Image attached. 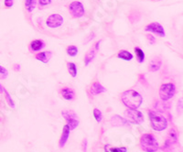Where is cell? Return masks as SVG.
I'll return each instance as SVG.
<instances>
[{"label": "cell", "instance_id": "obj_17", "mask_svg": "<svg viewBox=\"0 0 183 152\" xmlns=\"http://www.w3.org/2000/svg\"><path fill=\"white\" fill-rule=\"evenodd\" d=\"M70 134H71V129L67 125H65L62 128L61 139H60V141H59V147L60 148H63L66 145V143L69 139Z\"/></svg>", "mask_w": 183, "mask_h": 152}, {"label": "cell", "instance_id": "obj_4", "mask_svg": "<svg viewBox=\"0 0 183 152\" xmlns=\"http://www.w3.org/2000/svg\"><path fill=\"white\" fill-rule=\"evenodd\" d=\"M177 89L176 85L173 82H166L160 85L159 90H158V94L159 98L161 101H169L174 97L176 94Z\"/></svg>", "mask_w": 183, "mask_h": 152}, {"label": "cell", "instance_id": "obj_39", "mask_svg": "<svg viewBox=\"0 0 183 152\" xmlns=\"http://www.w3.org/2000/svg\"><path fill=\"white\" fill-rule=\"evenodd\" d=\"M105 152H110V151H109V150H105Z\"/></svg>", "mask_w": 183, "mask_h": 152}, {"label": "cell", "instance_id": "obj_21", "mask_svg": "<svg viewBox=\"0 0 183 152\" xmlns=\"http://www.w3.org/2000/svg\"><path fill=\"white\" fill-rule=\"evenodd\" d=\"M134 51L135 53V57H136V61L138 63H143L145 62L146 59V55L145 52L143 51V50L139 47H135Z\"/></svg>", "mask_w": 183, "mask_h": 152}, {"label": "cell", "instance_id": "obj_11", "mask_svg": "<svg viewBox=\"0 0 183 152\" xmlns=\"http://www.w3.org/2000/svg\"><path fill=\"white\" fill-rule=\"evenodd\" d=\"M111 124L114 126V127H131V124L130 122L124 118L118 115H116V116H113L111 117V120H110Z\"/></svg>", "mask_w": 183, "mask_h": 152}, {"label": "cell", "instance_id": "obj_37", "mask_svg": "<svg viewBox=\"0 0 183 152\" xmlns=\"http://www.w3.org/2000/svg\"><path fill=\"white\" fill-rule=\"evenodd\" d=\"M14 70L17 71V72L19 71V70H20V65H19V64H16V65L14 66Z\"/></svg>", "mask_w": 183, "mask_h": 152}, {"label": "cell", "instance_id": "obj_10", "mask_svg": "<svg viewBox=\"0 0 183 152\" xmlns=\"http://www.w3.org/2000/svg\"><path fill=\"white\" fill-rule=\"evenodd\" d=\"M145 31L149 32V33H154L161 38L166 36V32L163 26L158 22H152L150 24H147L145 27Z\"/></svg>", "mask_w": 183, "mask_h": 152}, {"label": "cell", "instance_id": "obj_20", "mask_svg": "<svg viewBox=\"0 0 183 152\" xmlns=\"http://www.w3.org/2000/svg\"><path fill=\"white\" fill-rule=\"evenodd\" d=\"M117 58L125 62H130L134 59V55L126 50H121L117 54Z\"/></svg>", "mask_w": 183, "mask_h": 152}, {"label": "cell", "instance_id": "obj_14", "mask_svg": "<svg viewBox=\"0 0 183 152\" xmlns=\"http://www.w3.org/2000/svg\"><path fill=\"white\" fill-rule=\"evenodd\" d=\"M170 106H171V104L170 102H168V101L165 102V101H161V100L157 101L154 104V108H155L156 112H158V113H164V112L170 110Z\"/></svg>", "mask_w": 183, "mask_h": 152}, {"label": "cell", "instance_id": "obj_35", "mask_svg": "<svg viewBox=\"0 0 183 152\" xmlns=\"http://www.w3.org/2000/svg\"><path fill=\"white\" fill-rule=\"evenodd\" d=\"M139 82L143 84V85H147V82L146 80V77L144 74H139Z\"/></svg>", "mask_w": 183, "mask_h": 152}, {"label": "cell", "instance_id": "obj_7", "mask_svg": "<svg viewBox=\"0 0 183 152\" xmlns=\"http://www.w3.org/2000/svg\"><path fill=\"white\" fill-rule=\"evenodd\" d=\"M124 115H125V118L130 122V124L141 125L145 120L143 113L138 111L137 109H135V110L127 109L124 112Z\"/></svg>", "mask_w": 183, "mask_h": 152}, {"label": "cell", "instance_id": "obj_6", "mask_svg": "<svg viewBox=\"0 0 183 152\" xmlns=\"http://www.w3.org/2000/svg\"><path fill=\"white\" fill-rule=\"evenodd\" d=\"M69 12L71 13V15L74 17V18H81L84 16L85 14V9H84V6L81 1H73L71 2L69 6H68Z\"/></svg>", "mask_w": 183, "mask_h": 152}, {"label": "cell", "instance_id": "obj_12", "mask_svg": "<svg viewBox=\"0 0 183 152\" xmlns=\"http://www.w3.org/2000/svg\"><path fill=\"white\" fill-rule=\"evenodd\" d=\"M46 46V43L43 40H34L29 43V51L31 52H38L43 50Z\"/></svg>", "mask_w": 183, "mask_h": 152}, {"label": "cell", "instance_id": "obj_34", "mask_svg": "<svg viewBox=\"0 0 183 152\" xmlns=\"http://www.w3.org/2000/svg\"><path fill=\"white\" fill-rule=\"evenodd\" d=\"M87 146H88V140L86 139H84L82 140V151L87 152Z\"/></svg>", "mask_w": 183, "mask_h": 152}, {"label": "cell", "instance_id": "obj_38", "mask_svg": "<svg viewBox=\"0 0 183 152\" xmlns=\"http://www.w3.org/2000/svg\"><path fill=\"white\" fill-rule=\"evenodd\" d=\"M3 91H4V87H3V85L0 83V93H3Z\"/></svg>", "mask_w": 183, "mask_h": 152}, {"label": "cell", "instance_id": "obj_36", "mask_svg": "<svg viewBox=\"0 0 183 152\" xmlns=\"http://www.w3.org/2000/svg\"><path fill=\"white\" fill-rule=\"evenodd\" d=\"M101 43H102V40H99V41H97L95 44H94V46H93V48L98 51H99V49H100V45H101Z\"/></svg>", "mask_w": 183, "mask_h": 152}, {"label": "cell", "instance_id": "obj_23", "mask_svg": "<svg viewBox=\"0 0 183 152\" xmlns=\"http://www.w3.org/2000/svg\"><path fill=\"white\" fill-rule=\"evenodd\" d=\"M67 69H68L70 75L71 76L72 78H75L77 76L78 70H77V66L74 63H67Z\"/></svg>", "mask_w": 183, "mask_h": 152}, {"label": "cell", "instance_id": "obj_9", "mask_svg": "<svg viewBox=\"0 0 183 152\" xmlns=\"http://www.w3.org/2000/svg\"><path fill=\"white\" fill-rule=\"evenodd\" d=\"M63 17L60 14H51L46 19V26L50 28H58L63 24Z\"/></svg>", "mask_w": 183, "mask_h": 152}, {"label": "cell", "instance_id": "obj_22", "mask_svg": "<svg viewBox=\"0 0 183 152\" xmlns=\"http://www.w3.org/2000/svg\"><path fill=\"white\" fill-rule=\"evenodd\" d=\"M24 5L26 10L29 13H31L37 6V0H24Z\"/></svg>", "mask_w": 183, "mask_h": 152}, {"label": "cell", "instance_id": "obj_31", "mask_svg": "<svg viewBox=\"0 0 183 152\" xmlns=\"http://www.w3.org/2000/svg\"><path fill=\"white\" fill-rule=\"evenodd\" d=\"M146 37H147V40L149 41V43H150V44H152V45H153V44L156 42V38H155L151 33L147 34V36H146Z\"/></svg>", "mask_w": 183, "mask_h": 152}, {"label": "cell", "instance_id": "obj_1", "mask_svg": "<svg viewBox=\"0 0 183 152\" xmlns=\"http://www.w3.org/2000/svg\"><path fill=\"white\" fill-rule=\"evenodd\" d=\"M121 101L124 105L127 107V109L135 110L141 106L143 103V97L135 90H126L121 94Z\"/></svg>", "mask_w": 183, "mask_h": 152}, {"label": "cell", "instance_id": "obj_15", "mask_svg": "<svg viewBox=\"0 0 183 152\" xmlns=\"http://www.w3.org/2000/svg\"><path fill=\"white\" fill-rule=\"evenodd\" d=\"M61 93V95L62 96V98L66 101H71L74 99L75 97V93H74V90L71 89V87H62L60 91Z\"/></svg>", "mask_w": 183, "mask_h": 152}, {"label": "cell", "instance_id": "obj_2", "mask_svg": "<svg viewBox=\"0 0 183 152\" xmlns=\"http://www.w3.org/2000/svg\"><path fill=\"white\" fill-rule=\"evenodd\" d=\"M147 115H148V119L150 121L151 128L153 130L161 132V131H164L169 126L168 119L165 116H161L159 113L154 110H148Z\"/></svg>", "mask_w": 183, "mask_h": 152}, {"label": "cell", "instance_id": "obj_25", "mask_svg": "<svg viewBox=\"0 0 183 152\" xmlns=\"http://www.w3.org/2000/svg\"><path fill=\"white\" fill-rule=\"evenodd\" d=\"M3 93H5V96H6V102H7V104H8V105L11 107V108H15L16 107V104H15V102H14V100L12 99V97H11V95L9 94V93L6 90V88H4V91H3Z\"/></svg>", "mask_w": 183, "mask_h": 152}, {"label": "cell", "instance_id": "obj_16", "mask_svg": "<svg viewBox=\"0 0 183 152\" xmlns=\"http://www.w3.org/2000/svg\"><path fill=\"white\" fill-rule=\"evenodd\" d=\"M161 66H162V60L160 59V57H155L150 61L148 70L152 73H156L160 70Z\"/></svg>", "mask_w": 183, "mask_h": 152}, {"label": "cell", "instance_id": "obj_5", "mask_svg": "<svg viewBox=\"0 0 183 152\" xmlns=\"http://www.w3.org/2000/svg\"><path fill=\"white\" fill-rule=\"evenodd\" d=\"M177 142H178V131L176 130V128L172 127L170 129L167 139L165 140V143L160 149L165 152H171L172 146L176 144Z\"/></svg>", "mask_w": 183, "mask_h": 152}, {"label": "cell", "instance_id": "obj_27", "mask_svg": "<svg viewBox=\"0 0 183 152\" xmlns=\"http://www.w3.org/2000/svg\"><path fill=\"white\" fill-rule=\"evenodd\" d=\"M140 17H141V16H140V14L137 11H135L134 13H131L128 16V18L131 21V23H136V22H138L139 19H140Z\"/></svg>", "mask_w": 183, "mask_h": 152}, {"label": "cell", "instance_id": "obj_28", "mask_svg": "<svg viewBox=\"0 0 183 152\" xmlns=\"http://www.w3.org/2000/svg\"><path fill=\"white\" fill-rule=\"evenodd\" d=\"M51 2H52V0H37V4L39 5L40 9V8H43V7L46 6L51 5Z\"/></svg>", "mask_w": 183, "mask_h": 152}, {"label": "cell", "instance_id": "obj_24", "mask_svg": "<svg viewBox=\"0 0 183 152\" xmlns=\"http://www.w3.org/2000/svg\"><path fill=\"white\" fill-rule=\"evenodd\" d=\"M78 52H79V50L77 48V46H75V45H70L66 49V53L70 57H75V56H77Z\"/></svg>", "mask_w": 183, "mask_h": 152}, {"label": "cell", "instance_id": "obj_33", "mask_svg": "<svg viewBox=\"0 0 183 152\" xmlns=\"http://www.w3.org/2000/svg\"><path fill=\"white\" fill-rule=\"evenodd\" d=\"M177 112L178 114H181L182 113V99L179 100L178 104H177Z\"/></svg>", "mask_w": 183, "mask_h": 152}, {"label": "cell", "instance_id": "obj_32", "mask_svg": "<svg viewBox=\"0 0 183 152\" xmlns=\"http://www.w3.org/2000/svg\"><path fill=\"white\" fill-rule=\"evenodd\" d=\"M4 5L6 8H10L14 6V0H4Z\"/></svg>", "mask_w": 183, "mask_h": 152}, {"label": "cell", "instance_id": "obj_19", "mask_svg": "<svg viewBox=\"0 0 183 152\" xmlns=\"http://www.w3.org/2000/svg\"><path fill=\"white\" fill-rule=\"evenodd\" d=\"M96 53H97V51L93 47L89 50V51L85 54V57H84V65L85 66H89V64L93 61V59L95 58L96 56Z\"/></svg>", "mask_w": 183, "mask_h": 152}, {"label": "cell", "instance_id": "obj_13", "mask_svg": "<svg viewBox=\"0 0 183 152\" xmlns=\"http://www.w3.org/2000/svg\"><path fill=\"white\" fill-rule=\"evenodd\" d=\"M106 92V88L101 84L99 82L95 81L93 82L92 84H91V87H90V93L92 95H97V94H101L103 93H105Z\"/></svg>", "mask_w": 183, "mask_h": 152}, {"label": "cell", "instance_id": "obj_26", "mask_svg": "<svg viewBox=\"0 0 183 152\" xmlns=\"http://www.w3.org/2000/svg\"><path fill=\"white\" fill-rule=\"evenodd\" d=\"M93 117H94V119L96 120L97 123H101L102 122V120H103V113L101 112L100 109L94 108L93 111Z\"/></svg>", "mask_w": 183, "mask_h": 152}, {"label": "cell", "instance_id": "obj_8", "mask_svg": "<svg viewBox=\"0 0 183 152\" xmlns=\"http://www.w3.org/2000/svg\"><path fill=\"white\" fill-rule=\"evenodd\" d=\"M61 116H63V118L67 122V126L70 127L71 130L75 129L79 126L80 121L78 119L77 115L73 111H71V110H63L61 112Z\"/></svg>", "mask_w": 183, "mask_h": 152}, {"label": "cell", "instance_id": "obj_29", "mask_svg": "<svg viewBox=\"0 0 183 152\" xmlns=\"http://www.w3.org/2000/svg\"><path fill=\"white\" fill-rule=\"evenodd\" d=\"M110 152H127L126 147H112L109 150Z\"/></svg>", "mask_w": 183, "mask_h": 152}, {"label": "cell", "instance_id": "obj_3", "mask_svg": "<svg viewBox=\"0 0 183 152\" xmlns=\"http://www.w3.org/2000/svg\"><path fill=\"white\" fill-rule=\"evenodd\" d=\"M140 149L145 152H156L159 150V145L153 134L147 133L140 138Z\"/></svg>", "mask_w": 183, "mask_h": 152}, {"label": "cell", "instance_id": "obj_30", "mask_svg": "<svg viewBox=\"0 0 183 152\" xmlns=\"http://www.w3.org/2000/svg\"><path fill=\"white\" fill-rule=\"evenodd\" d=\"M0 75H1V78H6L7 75H8V71L4 67V66H1L0 65Z\"/></svg>", "mask_w": 183, "mask_h": 152}, {"label": "cell", "instance_id": "obj_18", "mask_svg": "<svg viewBox=\"0 0 183 152\" xmlns=\"http://www.w3.org/2000/svg\"><path fill=\"white\" fill-rule=\"evenodd\" d=\"M52 56V52L46 51H41L39 52L35 55V59L39 62H41L42 63H48L50 62V60L51 59Z\"/></svg>", "mask_w": 183, "mask_h": 152}]
</instances>
